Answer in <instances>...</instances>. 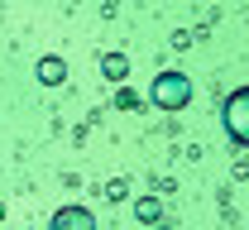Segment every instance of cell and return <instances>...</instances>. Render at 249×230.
<instances>
[{
    "label": "cell",
    "mask_w": 249,
    "mask_h": 230,
    "mask_svg": "<svg viewBox=\"0 0 249 230\" xmlns=\"http://www.w3.org/2000/svg\"><path fill=\"white\" fill-rule=\"evenodd\" d=\"M149 101H154L158 110H182L187 101H192V77L187 72H158L154 87H149Z\"/></svg>",
    "instance_id": "obj_1"
},
{
    "label": "cell",
    "mask_w": 249,
    "mask_h": 230,
    "mask_svg": "<svg viewBox=\"0 0 249 230\" xmlns=\"http://www.w3.org/2000/svg\"><path fill=\"white\" fill-rule=\"evenodd\" d=\"M220 125L230 134V144L249 149V87H240V91H230L220 101Z\"/></svg>",
    "instance_id": "obj_2"
},
{
    "label": "cell",
    "mask_w": 249,
    "mask_h": 230,
    "mask_svg": "<svg viewBox=\"0 0 249 230\" xmlns=\"http://www.w3.org/2000/svg\"><path fill=\"white\" fill-rule=\"evenodd\" d=\"M101 72H106L110 82H124V77H129V58H124V53H106V58H101Z\"/></svg>",
    "instance_id": "obj_3"
},
{
    "label": "cell",
    "mask_w": 249,
    "mask_h": 230,
    "mask_svg": "<svg viewBox=\"0 0 249 230\" xmlns=\"http://www.w3.org/2000/svg\"><path fill=\"white\" fill-rule=\"evenodd\" d=\"M53 226H91V211H87V206H67V211H58V216H53Z\"/></svg>",
    "instance_id": "obj_4"
},
{
    "label": "cell",
    "mask_w": 249,
    "mask_h": 230,
    "mask_svg": "<svg viewBox=\"0 0 249 230\" xmlns=\"http://www.w3.org/2000/svg\"><path fill=\"white\" fill-rule=\"evenodd\" d=\"M38 77H43L48 87H58L62 82V58H43V63H38Z\"/></svg>",
    "instance_id": "obj_5"
},
{
    "label": "cell",
    "mask_w": 249,
    "mask_h": 230,
    "mask_svg": "<svg viewBox=\"0 0 249 230\" xmlns=\"http://www.w3.org/2000/svg\"><path fill=\"white\" fill-rule=\"evenodd\" d=\"M134 101H139V96H134V91H124V82H120V91H115V106H124V110H129Z\"/></svg>",
    "instance_id": "obj_6"
},
{
    "label": "cell",
    "mask_w": 249,
    "mask_h": 230,
    "mask_svg": "<svg viewBox=\"0 0 249 230\" xmlns=\"http://www.w3.org/2000/svg\"><path fill=\"white\" fill-rule=\"evenodd\" d=\"M139 216H144V221H154V216H158V201L144 197V201H139Z\"/></svg>",
    "instance_id": "obj_7"
}]
</instances>
